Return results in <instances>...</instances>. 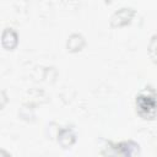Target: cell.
I'll use <instances>...</instances> for the list:
<instances>
[{
    "label": "cell",
    "mask_w": 157,
    "mask_h": 157,
    "mask_svg": "<svg viewBox=\"0 0 157 157\" xmlns=\"http://www.w3.org/2000/svg\"><path fill=\"white\" fill-rule=\"evenodd\" d=\"M135 109L145 120H153L157 117V91L152 86H146L136 93Z\"/></svg>",
    "instance_id": "obj_1"
},
{
    "label": "cell",
    "mask_w": 157,
    "mask_h": 157,
    "mask_svg": "<svg viewBox=\"0 0 157 157\" xmlns=\"http://www.w3.org/2000/svg\"><path fill=\"white\" fill-rule=\"evenodd\" d=\"M139 151L140 145L131 139L121 140L118 142L108 140L103 145L101 153L104 157H135Z\"/></svg>",
    "instance_id": "obj_2"
},
{
    "label": "cell",
    "mask_w": 157,
    "mask_h": 157,
    "mask_svg": "<svg viewBox=\"0 0 157 157\" xmlns=\"http://www.w3.org/2000/svg\"><path fill=\"white\" fill-rule=\"evenodd\" d=\"M136 11L131 6H123L118 10H115L109 20V23L112 27H123L131 22L132 17L135 16Z\"/></svg>",
    "instance_id": "obj_3"
},
{
    "label": "cell",
    "mask_w": 157,
    "mask_h": 157,
    "mask_svg": "<svg viewBox=\"0 0 157 157\" xmlns=\"http://www.w3.org/2000/svg\"><path fill=\"white\" fill-rule=\"evenodd\" d=\"M58 142L63 148H70L77 140V134L72 126L60 128L58 131Z\"/></svg>",
    "instance_id": "obj_4"
},
{
    "label": "cell",
    "mask_w": 157,
    "mask_h": 157,
    "mask_svg": "<svg viewBox=\"0 0 157 157\" xmlns=\"http://www.w3.org/2000/svg\"><path fill=\"white\" fill-rule=\"evenodd\" d=\"M18 43L17 32L11 27H5L1 32V45L7 50H12Z\"/></svg>",
    "instance_id": "obj_5"
},
{
    "label": "cell",
    "mask_w": 157,
    "mask_h": 157,
    "mask_svg": "<svg viewBox=\"0 0 157 157\" xmlns=\"http://www.w3.org/2000/svg\"><path fill=\"white\" fill-rule=\"evenodd\" d=\"M86 44V39L85 37L81 34V33H71L69 37H67V40H66V49L70 52V53H77L80 52Z\"/></svg>",
    "instance_id": "obj_6"
},
{
    "label": "cell",
    "mask_w": 157,
    "mask_h": 157,
    "mask_svg": "<svg viewBox=\"0 0 157 157\" xmlns=\"http://www.w3.org/2000/svg\"><path fill=\"white\" fill-rule=\"evenodd\" d=\"M147 53H148V56L152 60V63L157 65V33H155L151 37L148 45H147Z\"/></svg>",
    "instance_id": "obj_7"
},
{
    "label": "cell",
    "mask_w": 157,
    "mask_h": 157,
    "mask_svg": "<svg viewBox=\"0 0 157 157\" xmlns=\"http://www.w3.org/2000/svg\"><path fill=\"white\" fill-rule=\"evenodd\" d=\"M0 157H12L6 150H4V148H1V151H0Z\"/></svg>",
    "instance_id": "obj_8"
},
{
    "label": "cell",
    "mask_w": 157,
    "mask_h": 157,
    "mask_svg": "<svg viewBox=\"0 0 157 157\" xmlns=\"http://www.w3.org/2000/svg\"><path fill=\"white\" fill-rule=\"evenodd\" d=\"M1 96H2V102H1V107L5 105V102H6V96H5V91H1Z\"/></svg>",
    "instance_id": "obj_9"
}]
</instances>
